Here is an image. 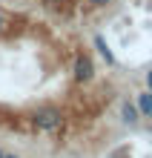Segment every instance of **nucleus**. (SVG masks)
<instances>
[{"label": "nucleus", "instance_id": "4", "mask_svg": "<svg viewBox=\"0 0 152 158\" xmlns=\"http://www.w3.org/2000/svg\"><path fill=\"white\" fill-rule=\"evenodd\" d=\"M121 118H123V124H135V121L141 118V112H138V106H135V104L123 101V104H121Z\"/></svg>", "mask_w": 152, "mask_h": 158}, {"label": "nucleus", "instance_id": "1", "mask_svg": "<svg viewBox=\"0 0 152 158\" xmlns=\"http://www.w3.org/2000/svg\"><path fill=\"white\" fill-rule=\"evenodd\" d=\"M32 127L37 129V132L55 135L63 127V115L55 106H40V109H35V112H32Z\"/></svg>", "mask_w": 152, "mask_h": 158}, {"label": "nucleus", "instance_id": "7", "mask_svg": "<svg viewBox=\"0 0 152 158\" xmlns=\"http://www.w3.org/2000/svg\"><path fill=\"white\" fill-rule=\"evenodd\" d=\"M89 3H92V6H98V9H103V6H109L112 0H89Z\"/></svg>", "mask_w": 152, "mask_h": 158}, {"label": "nucleus", "instance_id": "3", "mask_svg": "<svg viewBox=\"0 0 152 158\" xmlns=\"http://www.w3.org/2000/svg\"><path fill=\"white\" fill-rule=\"evenodd\" d=\"M135 106H138V112L144 115V118H152V89L149 92H141L138 101H135Z\"/></svg>", "mask_w": 152, "mask_h": 158}, {"label": "nucleus", "instance_id": "10", "mask_svg": "<svg viewBox=\"0 0 152 158\" xmlns=\"http://www.w3.org/2000/svg\"><path fill=\"white\" fill-rule=\"evenodd\" d=\"M0 158H3V150H0Z\"/></svg>", "mask_w": 152, "mask_h": 158}, {"label": "nucleus", "instance_id": "5", "mask_svg": "<svg viewBox=\"0 0 152 158\" xmlns=\"http://www.w3.org/2000/svg\"><path fill=\"white\" fill-rule=\"evenodd\" d=\"M95 46H98V55H101V58H103V60H106L109 66H112V63H115V55H112V49L106 46L103 35H95Z\"/></svg>", "mask_w": 152, "mask_h": 158}, {"label": "nucleus", "instance_id": "6", "mask_svg": "<svg viewBox=\"0 0 152 158\" xmlns=\"http://www.w3.org/2000/svg\"><path fill=\"white\" fill-rule=\"evenodd\" d=\"M6 26H9V15H6V12H0V35L6 32Z\"/></svg>", "mask_w": 152, "mask_h": 158}, {"label": "nucleus", "instance_id": "9", "mask_svg": "<svg viewBox=\"0 0 152 158\" xmlns=\"http://www.w3.org/2000/svg\"><path fill=\"white\" fill-rule=\"evenodd\" d=\"M3 158H23V155H14V152H3Z\"/></svg>", "mask_w": 152, "mask_h": 158}, {"label": "nucleus", "instance_id": "8", "mask_svg": "<svg viewBox=\"0 0 152 158\" xmlns=\"http://www.w3.org/2000/svg\"><path fill=\"white\" fill-rule=\"evenodd\" d=\"M146 86H149V89H152V69H149V72H146Z\"/></svg>", "mask_w": 152, "mask_h": 158}, {"label": "nucleus", "instance_id": "2", "mask_svg": "<svg viewBox=\"0 0 152 158\" xmlns=\"http://www.w3.org/2000/svg\"><path fill=\"white\" fill-rule=\"evenodd\" d=\"M95 78V63L86 52H78L75 55V63H72V81L75 83H89Z\"/></svg>", "mask_w": 152, "mask_h": 158}]
</instances>
